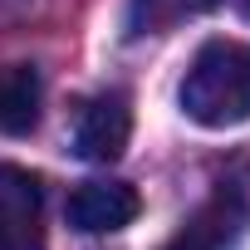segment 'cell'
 Instances as JSON below:
<instances>
[{
	"label": "cell",
	"instance_id": "obj_1",
	"mask_svg": "<svg viewBox=\"0 0 250 250\" xmlns=\"http://www.w3.org/2000/svg\"><path fill=\"white\" fill-rule=\"evenodd\" d=\"M182 113L196 128H240L250 118V44L245 40H206L177 88Z\"/></svg>",
	"mask_w": 250,
	"mask_h": 250
},
{
	"label": "cell",
	"instance_id": "obj_2",
	"mask_svg": "<svg viewBox=\"0 0 250 250\" xmlns=\"http://www.w3.org/2000/svg\"><path fill=\"white\" fill-rule=\"evenodd\" d=\"M0 250H44V187L15 162H0Z\"/></svg>",
	"mask_w": 250,
	"mask_h": 250
},
{
	"label": "cell",
	"instance_id": "obj_3",
	"mask_svg": "<svg viewBox=\"0 0 250 250\" xmlns=\"http://www.w3.org/2000/svg\"><path fill=\"white\" fill-rule=\"evenodd\" d=\"M133 138V108L123 93H93L74 113V152L83 162H118Z\"/></svg>",
	"mask_w": 250,
	"mask_h": 250
},
{
	"label": "cell",
	"instance_id": "obj_4",
	"mask_svg": "<svg viewBox=\"0 0 250 250\" xmlns=\"http://www.w3.org/2000/svg\"><path fill=\"white\" fill-rule=\"evenodd\" d=\"M138 191L128 182H83L69 191V226L83 230V235H108V230H123V226H133L138 221Z\"/></svg>",
	"mask_w": 250,
	"mask_h": 250
},
{
	"label": "cell",
	"instance_id": "obj_5",
	"mask_svg": "<svg viewBox=\"0 0 250 250\" xmlns=\"http://www.w3.org/2000/svg\"><path fill=\"white\" fill-rule=\"evenodd\" d=\"M240 235V201L235 191H216L206 206L187 216V226L162 245V250H230Z\"/></svg>",
	"mask_w": 250,
	"mask_h": 250
},
{
	"label": "cell",
	"instance_id": "obj_6",
	"mask_svg": "<svg viewBox=\"0 0 250 250\" xmlns=\"http://www.w3.org/2000/svg\"><path fill=\"white\" fill-rule=\"evenodd\" d=\"M40 103H44V83L35 64H10L0 74V133L5 138H25L40 123Z\"/></svg>",
	"mask_w": 250,
	"mask_h": 250
},
{
	"label": "cell",
	"instance_id": "obj_7",
	"mask_svg": "<svg viewBox=\"0 0 250 250\" xmlns=\"http://www.w3.org/2000/svg\"><path fill=\"white\" fill-rule=\"evenodd\" d=\"M221 0H133L128 5V35H167L206 10H216Z\"/></svg>",
	"mask_w": 250,
	"mask_h": 250
},
{
	"label": "cell",
	"instance_id": "obj_8",
	"mask_svg": "<svg viewBox=\"0 0 250 250\" xmlns=\"http://www.w3.org/2000/svg\"><path fill=\"white\" fill-rule=\"evenodd\" d=\"M240 10H245V15H250V0H240Z\"/></svg>",
	"mask_w": 250,
	"mask_h": 250
}]
</instances>
